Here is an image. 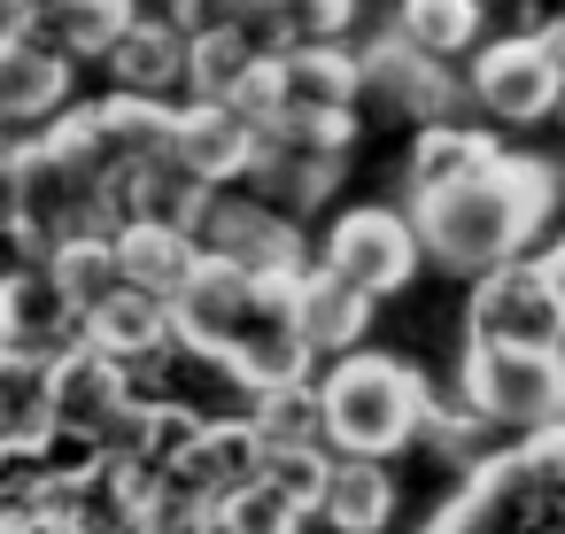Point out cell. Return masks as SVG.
<instances>
[{"label": "cell", "instance_id": "1", "mask_svg": "<svg viewBox=\"0 0 565 534\" xmlns=\"http://www.w3.org/2000/svg\"><path fill=\"white\" fill-rule=\"evenodd\" d=\"M557 202H565L557 163L503 148V163L488 179H465V186H441V194H411V217H418V241H426L434 271L480 279V271L526 256L542 241V225L557 217Z\"/></svg>", "mask_w": 565, "mask_h": 534}, {"label": "cell", "instance_id": "2", "mask_svg": "<svg viewBox=\"0 0 565 534\" xmlns=\"http://www.w3.org/2000/svg\"><path fill=\"white\" fill-rule=\"evenodd\" d=\"M318 387H326V441L341 457H395L418 441V426L434 410V387L418 380V364H403L387 349L326 356Z\"/></svg>", "mask_w": 565, "mask_h": 534}, {"label": "cell", "instance_id": "3", "mask_svg": "<svg viewBox=\"0 0 565 534\" xmlns=\"http://www.w3.org/2000/svg\"><path fill=\"white\" fill-rule=\"evenodd\" d=\"M557 495H565V464L534 434H519L511 449H495L488 464H472L418 534H526Z\"/></svg>", "mask_w": 565, "mask_h": 534}, {"label": "cell", "instance_id": "4", "mask_svg": "<svg viewBox=\"0 0 565 534\" xmlns=\"http://www.w3.org/2000/svg\"><path fill=\"white\" fill-rule=\"evenodd\" d=\"M457 395L503 426V434H542L565 418V349H519V341H465Z\"/></svg>", "mask_w": 565, "mask_h": 534}, {"label": "cell", "instance_id": "5", "mask_svg": "<svg viewBox=\"0 0 565 534\" xmlns=\"http://www.w3.org/2000/svg\"><path fill=\"white\" fill-rule=\"evenodd\" d=\"M472 102L503 125H542L565 102V55L550 32H511V40H480L472 47Z\"/></svg>", "mask_w": 565, "mask_h": 534}, {"label": "cell", "instance_id": "6", "mask_svg": "<svg viewBox=\"0 0 565 534\" xmlns=\"http://www.w3.org/2000/svg\"><path fill=\"white\" fill-rule=\"evenodd\" d=\"M465 341H519V349H565V302L542 271V256H511L472 279Z\"/></svg>", "mask_w": 565, "mask_h": 534}, {"label": "cell", "instance_id": "7", "mask_svg": "<svg viewBox=\"0 0 565 534\" xmlns=\"http://www.w3.org/2000/svg\"><path fill=\"white\" fill-rule=\"evenodd\" d=\"M202 248L225 256V264H241V271H256V279H295V271H310L302 217L271 210L256 186H241V194L217 186V202H210V217H202Z\"/></svg>", "mask_w": 565, "mask_h": 534}, {"label": "cell", "instance_id": "8", "mask_svg": "<svg viewBox=\"0 0 565 534\" xmlns=\"http://www.w3.org/2000/svg\"><path fill=\"white\" fill-rule=\"evenodd\" d=\"M333 271H349L364 295H403L411 279H418V264H426V241H418V217L411 210H341L333 217V233H326V248H318Z\"/></svg>", "mask_w": 565, "mask_h": 534}, {"label": "cell", "instance_id": "9", "mask_svg": "<svg viewBox=\"0 0 565 534\" xmlns=\"http://www.w3.org/2000/svg\"><path fill=\"white\" fill-rule=\"evenodd\" d=\"M78 341H94L86 310L71 302V287L47 264H17L9 287H0V349L9 356H71Z\"/></svg>", "mask_w": 565, "mask_h": 534}, {"label": "cell", "instance_id": "10", "mask_svg": "<svg viewBox=\"0 0 565 534\" xmlns=\"http://www.w3.org/2000/svg\"><path fill=\"white\" fill-rule=\"evenodd\" d=\"M364 86L372 102L403 109L411 125H434V117H457V102H472L465 78H449V55H426L418 40H403L395 24L364 47Z\"/></svg>", "mask_w": 565, "mask_h": 534}, {"label": "cell", "instance_id": "11", "mask_svg": "<svg viewBox=\"0 0 565 534\" xmlns=\"http://www.w3.org/2000/svg\"><path fill=\"white\" fill-rule=\"evenodd\" d=\"M256 295H264L256 271H241V264H225V256H202V271L171 295V310H179V349L225 364V349H233V341L248 333V318H256Z\"/></svg>", "mask_w": 565, "mask_h": 534}, {"label": "cell", "instance_id": "12", "mask_svg": "<svg viewBox=\"0 0 565 534\" xmlns=\"http://www.w3.org/2000/svg\"><path fill=\"white\" fill-rule=\"evenodd\" d=\"M78 86V55L55 47L32 17H9V40H0V109L9 125H47L55 109H71Z\"/></svg>", "mask_w": 565, "mask_h": 534}, {"label": "cell", "instance_id": "13", "mask_svg": "<svg viewBox=\"0 0 565 534\" xmlns=\"http://www.w3.org/2000/svg\"><path fill=\"white\" fill-rule=\"evenodd\" d=\"M264 125L241 109V102H179V163L210 186H248L256 163H264Z\"/></svg>", "mask_w": 565, "mask_h": 534}, {"label": "cell", "instance_id": "14", "mask_svg": "<svg viewBox=\"0 0 565 534\" xmlns=\"http://www.w3.org/2000/svg\"><path fill=\"white\" fill-rule=\"evenodd\" d=\"M109 78L125 94H163V102H186L194 94V32L179 9H140V24L102 55Z\"/></svg>", "mask_w": 565, "mask_h": 534}, {"label": "cell", "instance_id": "15", "mask_svg": "<svg viewBox=\"0 0 565 534\" xmlns=\"http://www.w3.org/2000/svg\"><path fill=\"white\" fill-rule=\"evenodd\" d=\"M264 434H256V418L241 410V418H202V434H194V449L156 480V488H179V495H210V503H225L233 488H248L256 472H264Z\"/></svg>", "mask_w": 565, "mask_h": 534}, {"label": "cell", "instance_id": "16", "mask_svg": "<svg viewBox=\"0 0 565 534\" xmlns=\"http://www.w3.org/2000/svg\"><path fill=\"white\" fill-rule=\"evenodd\" d=\"M86 325H94V349H109L117 364H132L140 387H148V372H156L163 356H179V310H171V295H156V287H117Z\"/></svg>", "mask_w": 565, "mask_h": 534}, {"label": "cell", "instance_id": "17", "mask_svg": "<svg viewBox=\"0 0 565 534\" xmlns=\"http://www.w3.org/2000/svg\"><path fill=\"white\" fill-rule=\"evenodd\" d=\"M372 302H380V295H364V287H356L349 271H333L326 256H318L310 271H295V310H302V333H310L318 356H349V349H364Z\"/></svg>", "mask_w": 565, "mask_h": 534}, {"label": "cell", "instance_id": "18", "mask_svg": "<svg viewBox=\"0 0 565 534\" xmlns=\"http://www.w3.org/2000/svg\"><path fill=\"white\" fill-rule=\"evenodd\" d=\"M341 163H349V156H333V148H287V140H271L248 186H256L271 210H287V217L310 225V217L341 194Z\"/></svg>", "mask_w": 565, "mask_h": 534}, {"label": "cell", "instance_id": "19", "mask_svg": "<svg viewBox=\"0 0 565 534\" xmlns=\"http://www.w3.org/2000/svg\"><path fill=\"white\" fill-rule=\"evenodd\" d=\"M503 163V148L488 140V132H472V125H457V117H434V125H418V140H411V194H441V186H465V179H488Z\"/></svg>", "mask_w": 565, "mask_h": 534}, {"label": "cell", "instance_id": "20", "mask_svg": "<svg viewBox=\"0 0 565 534\" xmlns=\"http://www.w3.org/2000/svg\"><path fill=\"white\" fill-rule=\"evenodd\" d=\"M364 86V47L341 40H302L287 47V109H356Z\"/></svg>", "mask_w": 565, "mask_h": 534}, {"label": "cell", "instance_id": "21", "mask_svg": "<svg viewBox=\"0 0 565 534\" xmlns=\"http://www.w3.org/2000/svg\"><path fill=\"white\" fill-rule=\"evenodd\" d=\"M140 380H132V364H117L109 349H94V341H78L71 356H55V403H63V426H109V410L132 395Z\"/></svg>", "mask_w": 565, "mask_h": 534}, {"label": "cell", "instance_id": "22", "mask_svg": "<svg viewBox=\"0 0 565 534\" xmlns=\"http://www.w3.org/2000/svg\"><path fill=\"white\" fill-rule=\"evenodd\" d=\"M102 148H109V163H163L179 148V102L109 86V102H102Z\"/></svg>", "mask_w": 565, "mask_h": 534}, {"label": "cell", "instance_id": "23", "mask_svg": "<svg viewBox=\"0 0 565 534\" xmlns=\"http://www.w3.org/2000/svg\"><path fill=\"white\" fill-rule=\"evenodd\" d=\"M0 395H9V410H0V449H47V434L63 426V403H55V364L47 356H9L0 349Z\"/></svg>", "mask_w": 565, "mask_h": 534}, {"label": "cell", "instance_id": "24", "mask_svg": "<svg viewBox=\"0 0 565 534\" xmlns=\"http://www.w3.org/2000/svg\"><path fill=\"white\" fill-rule=\"evenodd\" d=\"M318 519L333 534H380L395 519V480H387V457H341L333 449V480H326V503Z\"/></svg>", "mask_w": 565, "mask_h": 534}, {"label": "cell", "instance_id": "25", "mask_svg": "<svg viewBox=\"0 0 565 534\" xmlns=\"http://www.w3.org/2000/svg\"><path fill=\"white\" fill-rule=\"evenodd\" d=\"M117 248H125V271H132V287H156V295H179L194 271H202V233H186V225H156V217H140V225H125L117 233Z\"/></svg>", "mask_w": 565, "mask_h": 534}, {"label": "cell", "instance_id": "26", "mask_svg": "<svg viewBox=\"0 0 565 534\" xmlns=\"http://www.w3.org/2000/svg\"><path fill=\"white\" fill-rule=\"evenodd\" d=\"M47 271L71 287V302L94 318L117 287H132V271H125V248H117V233H102V225H78V233H63L55 241V256H47Z\"/></svg>", "mask_w": 565, "mask_h": 534}, {"label": "cell", "instance_id": "27", "mask_svg": "<svg viewBox=\"0 0 565 534\" xmlns=\"http://www.w3.org/2000/svg\"><path fill=\"white\" fill-rule=\"evenodd\" d=\"M32 24H40L55 47H71V55L86 63V55H109V47L140 24V0H40Z\"/></svg>", "mask_w": 565, "mask_h": 534}, {"label": "cell", "instance_id": "28", "mask_svg": "<svg viewBox=\"0 0 565 534\" xmlns=\"http://www.w3.org/2000/svg\"><path fill=\"white\" fill-rule=\"evenodd\" d=\"M248 418H256L264 449H318V441H326V387H318V380L264 387V395H248ZM326 449H333V441H326Z\"/></svg>", "mask_w": 565, "mask_h": 534}, {"label": "cell", "instance_id": "29", "mask_svg": "<svg viewBox=\"0 0 565 534\" xmlns=\"http://www.w3.org/2000/svg\"><path fill=\"white\" fill-rule=\"evenodd\" d=\"M264 63V47L248 40V24H217V32H194V94L186 102H233L241 78Z\"/></svg>", "mask_w": 565, "mask_h": 534}, {"label": "cell", "instance_id": "30", "mask_svg": "<svg viewBox=\"0 0 565 534\" xmlns=\"http://www.w3.org/2000/svg\"><path fill=\"white\" fill-rule=\"evenodd\" d=\"M495 434H503V426H488L465 395H449V403L434 395V410H426V426H418V441H426L441 464H457V480H465L472 464H488V457H495Z\"/></svg>", "mask_w": 565, "mask_h": 534}, {"label": "cell", "instance_id": "31", "mask_svg": "<svg viewBox=\"0 0 565 534\" xmlns=\"http://www.w3.org/2000/svg\"><path fill=\"white\" fill-rule=\"evenodd\" d=\"M395 32L426 55H472L480 47V0H395Z\"/></svg>", "mask_w": 565, "mask_h": 534}, {"label": "cell", "instance_id": "32", "mask_svg": "<svg viewBox=\"0 0 565 534\" xmlns=\"http://www.w3.org/2000/svg\"><path fill=\"white\" fill-rule=\"evenodd\" d=\"M318 511L302 503V495H287L271 472H256L248 488H233L225 495V534H302Z\"/></svg>", "mask_w": 565, "mask_h": 534}, {"label": "cell", "instance_id": "33", "mask_svg": "<svg viewBox=\"0 0 565 534\" xmlns=\"http://www.w3.org/2000/svg\"><path fill=\"white\" fill-rule=\"evenodd\" d=\"M264 140H287V148H333V156H349V148H356V109H287Z\"/></svg>", "mask_w": 565, "mask_h": 534}, {"label": "cell", "instance_id": "34", "mask_svg": "<svg viewBox=\"0 0 565 534\" xmlns=\"http://www.w3.org/2000/svg\"><path fill=\"white\" fill-rule=\"evenodd\" d=\"M287 17H295V32H302V40H349L356 0H287Z\"/></svg>", "mask_w": 565, "mask_h": 534}, {"label": "cell", "instance_id": "35", "mask_svg": "<svg viewBox=\"0 0 565 534\" xmlns=\"http://www.w3.org/2000/svg\"><path fill=\"white\" fill-rule=\"evenodd\" d=\"M542 271H550V287H557V302H565V233L542 248Z\"/></svg>", "mask_w": 565, "mask_h": 534}, {"label": "cell", "instance_id": "36", "mask_svg": "<svg viewBox=\"0 0 565 534\" xmlns=\"http://www.w3.org/2000/svg\"><path fill=\"white\" fill-rule=\"evenodd\" d=\"M534 441H542V449H550V457H557V464H565V418H557V426H542V434H534Z\"/></svg>", "mask_w": 565, "mask_h": 534}, {"label": "cell", "instance_id": "37", "mask_svg": "<svg viewBox=\"0 0 565 534\" xmlns=\"http://www.w3.org/2000/svg\"><path fill=\"white\" fill-rule=\"evenodd\" d=\"M32 9H40V0H9V17H32Z\"/></svg>", "mask_w": 565, "mask_h": 534}, {"label": "cell", "instance_id": "38", "mask_svg": "<svg viewBox=\"0 0 565 534\" xmlns=\"http://www.w3.org/2000/svg\"><path fill=\"white\" fill-rule=\"evenodd\" d=\"M550 40H557V55H565V17H557V24H550Z\"/></svg>", "mask_w": 565, "mask_h": 534}, {"label": "cell", "instance_id": "39", "mask_svg": "<svg viewBox=\"0 0 565 534\" xmlns=\"http://www.w3.org/2000/svg\"><path fill=\"white\" fill-rule=\"evenodd\" d=\"M156 9H179V0H156Z\"/></svg>", "mask_w": 565, "mask_h": 534}, {"label": "cell", "instance_id": "40", "mask_svg": "<svg viewBox=\"0 0 565 534\" xmlns=\"http://www.w3.org/2000/svg\"><path fill=\"white\" fill-rule=\"evenodd\" d=\"M248 9H256V0H248Z\"/></svg>", "mask_w": 565, "mask_h": 534}]
</instances>
